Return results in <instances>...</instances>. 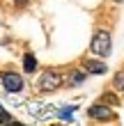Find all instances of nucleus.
<instances>
[{
    "label": "nucleus",
    "mask_w": 124,
    "mask_h": 126,
    "mask_svg": "<svg viewBox=\"0 0 124 126\" xmlns=\"http://www.w3.org/2000/svg\"><path fill=\"white\" fill-rule=\"evenodd\" d=\"M90 48H92V53H94V55H99V57H108V55H110V48H113L110 34H108L106 30H99V32H94Z\"/></svg>",
    "instance_id": "1"
},
{
    "label": "nucleus",
    "mask_w": 124,
    "mask_h": 126,
    "mask_svg": "<svg viewBox=\"0 0 124 126\" xmlns=\"http://www.w3.org/2000/svg\"><path fill=\"white\" fill-rule=\"evenodd\" d=\"M62 85V76L57 71H44L39 78V90L41 92H55Z\"/></svg>",
    "instance_id": "2"
},
{
    "label": "nucleus",
    "mask_w": 124,
    "mask_h": 126,
    "mask_svg": "<svg viewBox=\"0 0 124 126\" xmlns=\"http://www.w3.org/2000/svg\"><path fill=\"white\" fill-rule=\"evenodd\" d=\"M2 87L9 94H16V92L23 90V78L14 71H7V73H2Z\"/></svg>",
    "instance_id": "3"
},
{
    "label": "nucleus",
    "mask_w": 124,
    "mask_h": 126,
    "mask_svg": "<svg viewBox=\"0 0 124 126\" xmlns=\"http://www.w3.org/2000/svg\"><path fill=\"white\" fill-rule=\"evenodd\" d=\"M87 115H90L92 119H99V122H108V119L115 117V112L110 110V106H106V103H94V106H90Z\"/></svg>",
    "instance_id": "4"
},
{
    "label": "nucleus",
    "mask_w": 124,
    "mask_h": 126,
    "mask_svg": "<svg viewBox=\"0 0 124 126\" xmlns=\"http://www.w3.org/2000/svg\"><path fill=\"white\" fill-rule=\"evenodd\" d=\"M85 71L87 73H94V76H104V73L108 71V66L104 62H99V60H85Z\"/></svg>",
    "instance_id": "5"
},
{
    "label": "nucleus",
    "mask_w": 124,
    "mask_h": 126,
    "mask_svg": "<svg viewBox=\"0 0 124 126\" xmlns=\"http://www.w3.org/2000/svg\"><path fill=\"white\" fill-rule=\"evenodd\" d=\"M85 78H87V73H83V71H69V76H67V80H64V83L74 87V85L85 83Z\"/></svg>",
    "instance_id": "6"
},
{
    "label": "nucleus",
    "mask_w": 124,
    "mask_h": 126,
    "mask_svg": "<svg viewBox=\"0 0 124 126\" xmlns=\"http://www.w3.org/2000/svg\"><path fill=\"white\" fill-rule=\"evenodd\" d=\"M23 69H25V73H35V71H37V60H35L32 53H28L23 57Z\"/></svg>",
    "instance_id": "7"
},
{
    "label": "nucleus",
    "mask_w": 124,
    "mask_h": 126,
    "mask_svg": "<svg viewBox=\"0 0 124 126\" xmlns=\"http://www.w3.org/2000/svg\"><path fill=\"white\" fill-rule=\"evenodd\" d=\"M74 110H76V106H62L55 115L60 117V119H67L69 122V119H74Z\"/></svg>",
    "instance_id": "8"
},
{
    "label": "nucleus",
    "mask_w": 124,
    "mask_h": 126,
    "mask_svg": "<svg viewBox=\"0 0 124 126\" xmlns=\"http://www.w3.org/2000/svg\"><path fill=\"white\" fill-rule=\"evenodd\" d=\"M115 87H117L120 92H124V71H117V73H115Z\"/></svg>",
    "instance_id": "9"
},
{
    "label": "nucleus",
    "mask_w": 124,
    "mask_h": 126,
    "mask_svg": "<svg viewBox=\"0 0 124 126\" xmlns=\"http://www.w3.org/2000/svg\"><path fill=\"white\" fill-rule=\"evenodd\" d=\"M0 124H16V119H14V117L9 115V112H0Z\"/></svg>",
    "instance_id": "10"
},
{
    "label": "nucleus",
    "mask_w": 124,
    "mask_h": 126,
    "mask_svg": "<svg viewBox=\"0 0 124 126\" xmlns=\"http://www.w3.org/2000/svg\"><path fill=\"white\" fill-rule=\"evenodd\" d=\"M104 101H106V103H117V99H115L113 94H106V96H104Z\"/></svg>",
    "instance_id": "11"
},
{
    "label": "nucleus",
    "mask_w": 124,
    "mask_h": 126,
    "mask_svg": "<svg viewBox=\"0 0 124 126\" xmlns=\"http://www.w3.org/2000/svg\"><path fill=\"white\" fill-rule=\"evenodd\" d=\"M16 2V7H23V5H28V0H14Z\"/></svg>",
    "instance_id": "12"
},
{
    "label": "nucleus",
    "mask_w": 124,
    "mask_h": 126,
    "mask_svg": "<svg viewBox=\"0 0 124 126\" xmlns=\"http://www.w3.org/2000/svg\"><path fill=\"white\" fill-rule=\"evenodd\" d=\"M113 2H117V5H122V2H124V0H113Z\"/></svg>",
    "instance_id": "13"
},
{
    "label": "nucleus",
    "mask_w": 124,
    "mask_h": 126,
    "mask_svg": "<svg viewBox=\"0 0 124 126\" xmlns=\"http://www.w3.org/2000/svg\"><path fill=\"white\" fill-rule=\"evenodd\" d=\"M2 110H5V108H2V106H0V112H2Z\"/></svg>",
    "instance_id": "14"
}]
</instances>
